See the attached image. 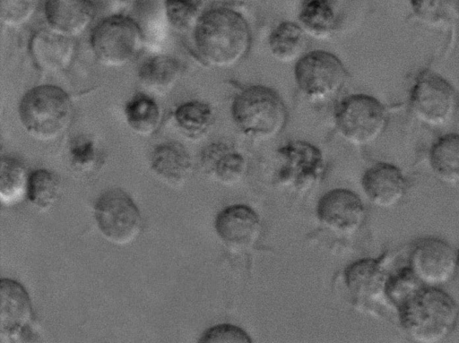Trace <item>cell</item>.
Instances as JSON below:
<instances>
[{
  "instance_id": "obj_4",
  "label": "cell",
  "mask_w": 459,
  "mask_h": 343,
  "mask_svg": "<svg viewBox=\"0 0 459 343\" xmlns=\"http://www.w3.org/2000/svg\"><path fill=\"white\" fill-rule=\"evenodd\" d=\"M231 119L245 136L267 141L278 136L288 122L281 97L264 85H250L238 92L230 105Z\"/></svg>"
},
{
  "instance_id": "obj_1",
  "label": "cell",
  "mask_w": 459,
  "mask_h": 343,
  "mask_svg": "<svg viewBox=\"0 0 459 343\" xmlns=\"http://www.w3.org/2000/svg\"><path fill=\"white\" fill-rule=\"evenodd\" d=\"M195 49L209 65L228 69L248 54L252 34L246 18L229 7L204 11L193 30Z\"/></svg>"
},
{
  "instance_id": "obj_15",
  "label": "cell",
  "mask_w": 459,
  "mask_h": 343,
  "mask_svg": "<svg viewBox=\"0 0 459 343\" xmlns=\"http://www.w3.org/2000/svg\"><path fill=\"white\" fill-rule=\"evenodd\" d=\"M360 184L372 204L385 209L400 203L408 190V181L403 171L388 162H377L367 168Z\"/></svg>"
},
{
  "instance_id": "obj_31",
  "label": "cell",
  "mask_w": 459,
  "mask_h": 343,
  "mask_svg": "<svg viewBox=\"0 0 459 343\" xmlns=\"http://www.w3.org/2000/svg\"><path fill=\"white\" fill-rule=\"evenodd\" d=\"M423 284L418 279L409 265L389 272L385 285V300L395 308Z\"/></svg>"
},
{
  "instance_id": "obj_35",
  "label": "cell",
  "mask_w": 459,
  "mask_h": 343,
  "mask_svg": "<svg viewBox=\"0 0 459 343\" xmlns=\"http://www.w3.org/2000/svg\"><path fill=\"white\" fill-rule=\"evenodd\" d=\"M456 272L459 274V249L456 252Z\"/></svg>"
},
{
  "instance_id": "obj_19",
  "label": "cell",
  "mask_w": 459,
  "mask_h": 343,
  "mask_svg": "<svg viewBox=\"0 0 459 343\" xmlns=\"http://www.w3.org/2000/svg\"><path fill=\"white\" fill-rule=\"evenodd\" d=\"M43 12L48 29L74 39L89 28L95 7L92 0H45Z\"/></svg>"
},
{
  "instance_id": "obj_24",
  "label": "cell",
  "mask_w": 459,
  "mask_h": 343,
  "mask_svg": "<svg viewBox=\"0 0 459 343\" xmlns=\"http://www.w3.org/2000/svg\"><path fill=\"white\" fill-rule=\"evenodd\" d=\"M212 107L202 100H188L180 104L174 112V120L180 133L189 140H200L214 124Z\"/></svg>"
},
{
  "instance_id": "obj_17",
  "label": "cell",
  "mask_w": 459,
  "mask_h": 343,
  "mask_svg": "<svg viewBox=\"0 0 459 343\" xmlns=\"http://www.w3.org/2000/svg\"><path fill=\"white\" fill-rule=\"evenodd\" d=\"M384 256L360 259L345 269L346 287L359 301L386 303L385 285L389 272L384 265Z\"/></svg>"
},
{
  "instance_id": "obj_6",
  "label": "cell",
  "mask_w": 459,
  "mask_h": 343,
  "mask_svg": "<svg viewBox=\"0 0 459 343\" xmlns=\"http://www.w3.org/2000/svg\"><path fill=\"white\" fill-rule=\"evenodd\" d=\"M90 43L94 56L101 64L121 67L140 52L143 34L134 19L116 13L105 17L95 25Z\"/></svg>"
},
{
  "instance_id": "obj_29",
  "label": "cell",
  "mask_w": 459,
  "mask_h": 343,
  "mask_svg": "<svg viewBox=\"0 0 459 343\" xmlns=\"http://www.w3.org/2000/svg\"><path fill=\"white\" fill-rule=\"evenodd\" d=\"M61 193V182L54 172L39 168L29 175L27 197L36 208L45 210L52 207Z\"/></svg>"
},
{
  "instance_id": "obj_32",
  "label": "cell",
  "mask_w": 459,
  "mask_h": 343,
  "mask_svg": "<svg viewBox=\"0 0 459 343\" xmlns=\"http://www.w3.org/2000/svg\"><path fill=\"white\" fill-rule=\"evenodd\" d=\"M40 0H0V21L9 28L20 27L37 13Z\"/></svg>"
},
{
  "instance_id": "obj_33",
  "label": "cell",
  "mask_w": 459,
  "mask_h": 343,
  "mask_svg": "<svg viewBox=\"0 0 459 343\" xmlns=\"http://www.w3.org/2000/svg\"><path fill=\"white\" fill-rule=\"evenodd\" d=\"M200 343H252L250 336L242 328L222 323L207 329L200 337Z\"/></svg>"
},
{
  "instance_id": "obj_34",
  "label": "cell",
  "mask_w": 459,
  "mask_h": 343,
  "mask_svg": "<svg viewBox=\"0 0 459 343\" xmlns=\"http://www.w3.org/2000/svg\"><path fill=\"white\" fill-rule=\"evenodd\" d=\"M69 159L77 170L85 171L94 167L98 161V150L95 143L87 138H77L70 145Z\"/></svg>"
},
{
  "instance_id": "obj_10",
  "label": "cell",
  "mask_w": 459,
  "mask_h": 343,
  "mask_svg": "<svg viewBox=\"0 0 459 343\" xmlns=\"http://www.w3.org/2000/svg\"><path fill=\"white\" fill-rule=\"evenodd\" d=\"M94 219L104 238L117 245L133 242L143 226L138 207L120 188L107 190L100 195L94 205Z\"/></svg>"
},
{
  "instance_id": "obj_25",
  "label": "cell",
  "mask_w": 459,
  "mask_h": 343,
  "mask_svg": "<svg viewBox=\"0 0 459 343\" xmlns=\"http://www.w3.org/2000/svg\"><path fill=\"white\" fill-rule=\"evenodd\" d=\"M306 33L299 23L280 22L268 37L271 55L281 63L297 61L306 46Z\"/></svg>"
},
{
  "instance_id": "obj_3",
  "label": "cell",
  "mask_w": 459,
  "mask_h": 343,
  "mask_svg": "<svg viewBox=\"0 0 459 343\" xmlns=\"http://www.w3.org/2000/svg\"><path fill=\"white\" fill-rule=\"evenodd\" d=\"M18 116L30 136L49 141L68 130L74 117V106L65 90L52 84H41L24 93L18 106Z\"/></svg>"
},
{
  "instance_id": "obj_36",
  "label": "cell",
  "mask_w": 459,
  "mask_h": 343,
  "mask_svg": "<svg viewBox=\"0 0 459 343\" xmlns=\"http://www.w3.org/2000/svg\"><path fill=\"white\" fill-rule=\"evenodd\" d=\"M455 113L459 115V96H457Z\"/></svg>"
},
{
  "instance_id": "obj_21",
  "label": "cell",
  "mask_w": 459,
  "mask_h": 343,
  "mask_svg": "<svg viewBox=\"0 0 459 343\" xmlns=\"http://www.w3.org/2000/svg\"><path fill=\"white\" fill-rule=\"evenodd\" d=\"M182 67L178 59L167 55L147 58L141 64L138 78L141 84L155 94L169 92L178 82Z\"/></svg>"
},
{
  "instance_id": "obj_20",
  "label": "cell",
  "mask_w": 459,
  "mask_h": 343,
  "mask_svg": "<svg viewBox=\"0 0 459 343\" xmlns=\"http://www.w3.org/2000/svg\"><path fill=\"white\" fill-rule=\"evenodd\" d=\"M154 175L171 187H180L191 177L194 163L187 149L179 142L159 144L150 157Z\"/></svg>"
},
{
  "instance_id": "obj_14",
  "label": "cell",
  "mask_w": 459,
  "mask_h": 343,
  "mask_svg": "<svg viewBox=\"0 0 459 343\" xmlns=\"http://www.w3.org/2000/svg\"><path fill=\"white\" fill-rule=\"evenodd\" d=\"M215 232L220 240L232 251L251 248L258 240L262 222L255 210L246 204L225 207L214 220Z\"/></svg>"
},
{
  "instance_id": "obj_7",
  "label": "cell",
  "mask_w": 459,
  "mask_h": 343,
  "mask_svg": "<svg viewBox=\"0 0 459 343\" xmlns=\"http://www.w3.org/2000/svg\"><path fill=\"white\" fill-rule=\"evenodd\" d=\"M294 79L300 93L311 102H323L336 96L345 86L348 72L334 54L313 50L295 63Z\"/></svg>"
},
{
  "instance_id": "obj_9",
  "label": "cell",
  "mask_w": 459,
  "mask_h": 343,
  "mask_svg": "<svg viewBox=\"0 0 459 343\" xmlns=\"http://www.w3.org/2000/svg\"><path fill=\"white\" fill-rule=\"evenodd\" d=\"M457 96L446 78L436 72L423 70L418 73L411 88L409 104L421 123L442 126L455 114Z\"/></svg>"
},
{
  "instance_id": "obj_5",
  "label": "cell",
  "mask_w": 459,
  "mask_h": 343,
  "mask_svg": "<svg viewBox=\"0 0 459 343\" xmlns=\"http://www.w3.org/2000/svg\"><path fill=\"white\" fill-rule=\"evenodd\" d=\"M333 120L339 134L355 146L368 145L377 140L388 121L383 103L364 93L342 98L335 106Z\"/></svg>"
},
{
  "instance_id": "obj_26",
  "label": "cell",
  "mask_w": 459,
  "mask_h": 343,
  "mask_svg": "<svg viewBox=\"0 0 459 343\" xmlns=\"http://www.w3.org/2000/svg\"><path fill=\"white\" fill-rule=\"evenodd\" d=\"M125 117L129 128L142 136L153 134L161 122V110L150 95L137 93L125 107Z\"/></svg>"
},
{
  "instance_id": "obj_18",
  "label": "cell",
  "mask_w": 459,
  "mask_h": 343,
  "mask_svg": "<svg viewBox=\"0 0 459 343\" xmlns=\"http://www.w3.org/2000/svg\"><path fill=\"white\" fill-rule=\"evenodd\" d=\"M199 163L204 175L224 185L239 183L247 169L243 154L226 141H214L205 146L201 151Z\"/></svg>"
},
{
  "instance_id": "obj_2",
  "label": "cell",
  "mask_w": 459,
  "mask_h": 343,
  "mask_svg": "<svg viewBox=\"0 0 459 343\" xmlns=\"http://www.w3.org/2000/svg\"><path fill=\"white\" fill-rule=\"evenodd\" d=\"M398 322L404 333L418 343H437L446 339L456 328L459 305L439 287L421 286L396 308Z\"/></svg>"
},
{
  "instance_id": "obj_28",
  "label": "cell",
  "mask_w": 459,
  "mask_h": 343,
  "mask_svg": "<svg viewBox=\"0 0 459 343\" xmlns=\"http://www.w3.org/2000/svg\"><path fill=\"white\" fill-rule=\"evenodd\" d=\"M29 175L20 159L11 156L1 158L0 198L3 203L13 204L26 194Z\"/></svg>"
},
{
  "instance_id": "obj_13",
  "label": "cell",
  "mask_w": 459,
  "mask_h": 343,
  "mask_svg": "<svg viewBox=\"0 0 459 343\" xmlns=\"http://www.w3.org/2000/svg\"><path fill=\"white\" fill-rule=\"evenodd\" d=\"M318 220L331 231L344 236L356 233L363 225L366 211L360 198L343 188L325 193L316 205Z\"/></svg>"
},
{
  "instance_id": "obj_23",
  "label": "cell",
  "mask_w": 459,
  "mask_h": 343,
  "mask_svg": "<svg viewBox=\"0 0 459 343\" xmlns=\"http://www.w3.org/2000/svg\"><path fill=\"white\" fill-rule=\"evenodd\" d=\"M299 24L307 35L327 39L337 28V16L330 0H302L298 12Z\"/></svg>"
},
{
  "instance_id": "obj_8",
  "label": "cell",
  "mask_w": 459,
  "mask_h": 343,
  "mask_svg": "<svg viewBox=\"0 0 459 343\" xmlns=\"http://www.w3.org/2000/svg\"><path fill=\"white\" fill-rule=\"evenodd\" d=\"M277 156L275 180L287 190L306 193L324 177V155L310 142L300 140L288 141L278 149Z\"/></svg>"
},
{
  "instance_id": "obj_11",
  "label": "cell",
  "mask_w": 459,
  "mask_h": 343,
  "mask_svg": "<svg viewBox=\"0 0 459 343\" xmlns=\"http://www.w3.org/2000/svg\"><path fill=\"white\" fill-rule=\"evenodd\" d=\"M408 265L423 285L439 287L456 272V252L442 238L423 237L411 246Z\"/></svg>"
},
{
  "instance_id": "obj_22",
  "label": "cell",
  "mask_w": 459,
  "mask_h": 343,
  "mask_svg": "<svg viewBox=\"0 0 459 343\" xmlns=\"http://www.w3.org/2000/svg\"><path fill=\"white\" fill-rule=\"evenodd\" d=\"M429 163L440 181L459 184V133H446L436 139L429 150Z\"/></svg>"
},
{
  "instance_id": "obj_12",
  "label": "cell",
  "mask_w": 459,
  "mask_h": 343,
  "mask_svg": "<svg viewBox=\"0 0 459 343\" xmlns=\"http://www.w3.org/2000/svg\"><path fill=\"white\" fill-rule=\"evenodd\" d=\"M33 309L29 293L18 281H0V339L3 343L30 341Z\"/></svg>"
},
{
  "instance_id": "obj_16",
  "label": "cell",
  "mask_w": 459,
  "mask_h": 343,
  "mask_svg": "<svg viewBox=\"0 0 459 343\" xmlns=\"http://www.w3.org/2000/svg\"><path fill=\"white\" fill-rule=\"evenodd\" d=\"M74 39L50 29H42L30 39L28 49L36 67L44 73H56L66 70L75 55Z\"/></svg>"
},
{
  "instance_id": "obj_27",
  "label": "cell",
  "mask_w": 459,
  "mask_h": 343,
  "mask_svg": "<svg viewBox=\"0 0 459 343\" xmlns=\"http://www.w3.org/2000/svg\"><path fill=\"white\" fill-rule=\"evenodd\" d=\"M415 18L427 27L446 30L459 21V0H409Z\"/></svg>"
},
{
  "instance_id": "obj_30",
  "label": "cell",
  "mask_w": 459,
  "mask_h": 343,
  "mask_svg": "<svg viewBox=\"0 0 459 343\" xmlns=\"http://www.w3.org/2000/svg\"><path fill=\"white\" fill-rule=\"evenodd\" d=\"M203 13V0H164L165 17L179 31L194 30Z\"/></svg>"
}]
</instances>
